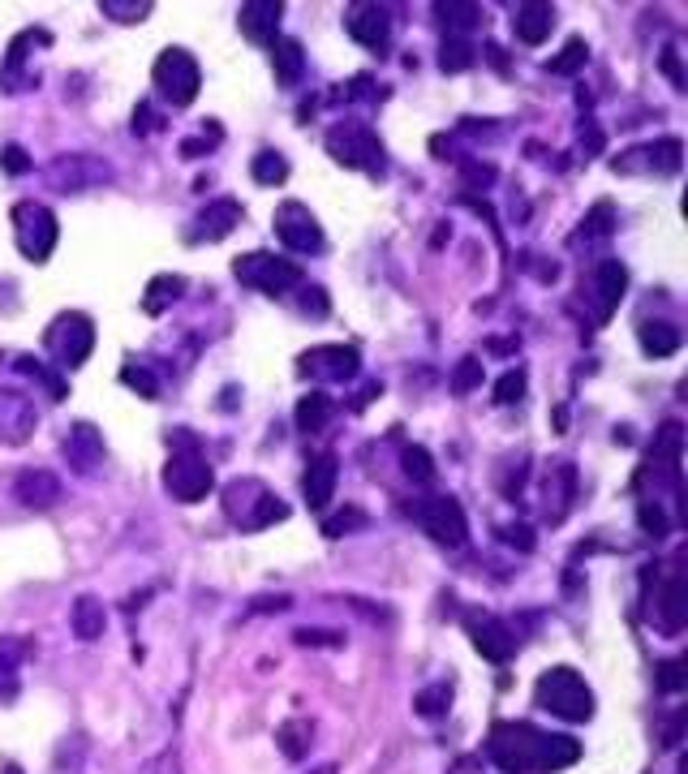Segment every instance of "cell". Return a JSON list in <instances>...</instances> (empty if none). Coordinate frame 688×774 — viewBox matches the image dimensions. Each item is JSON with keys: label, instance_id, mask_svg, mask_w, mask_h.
Masks as SVG:
<instances>
[{"label": "cell", "instance_id": "obj_18", "mask_svg": "<svg viewBox=\"0 0 688 774\" xmlns=\"http://www.w3.org/2000/svg\"><path fill=\"white\" fill-rule=\"evenodd\" d=\"M624 289H628V267L620 258H602L594 267V280H590V301H594V319L607 323L624 301Z\"/></svg>", "mask_w": 688, "mask_h": 774}, {"label": "cell", "instance_id": "obj_19", "mask_svg": "<svg viewBox=\"0 0 688 774\" xmlns=\"http://www.w3.org/2000/svg\"><path fill=\"white\" fill-rule=\"evenodd\" d=\"M344 31L362 43V48L383 52L387 39H392V18H387L383 5H349L344 9Z\"/></svg>", "mask_w": 688, "mask_h": 774}, {"label": "cell", "instance_id": "obj_1", "mask_svg": "<svg viewBox=\"0 0 688 774\" xmlns=\"http://www.w3.org/2000/svg\"><path fill=\"white\" fill-rule=\"evenodd\" d=\"M486 753L504 774H555L581 762V744L572 736H551L534 723H495Z\"/></svg>", "mask_w": 688, "mask_h": 774}, {"label": "cell", "instance_id": "obj_30", "mask_svg": "<svg viewBox=\"0 0 688 774\" xmlns=\"http://www.w3.org/2000/svg\"><path fill=\"white\" fill-rule=\"evenodd\" d=\"M69 624H74V637L78 641H99V637H104V628H108L104 602H99L95 594H82L74 602V611H69Z\"/></svg>", "mask_w": 688, "mask_h": 774}, {"label": "cell", "instance_id": "obj_35", "mask_svg": "<svg viewBox=\"0 0 688 774\" xmlns=\"http://www.w3.org/2000/svg\"><path fill=\"white\" fill-rule=\"evenodd\" d=\"M181 293H185V276H155L147 284V297H142V310H147V314H164Z\"/></svg>", "mask_w": 688, "mask_h": 774}, {"label": "cell", "instance_id": "obj_12", "mask_svg": "<svg viewBox=\"0 0 688 774\" xmlns=\"http://www.w3.org/2000/svg\"><path fill=\"white\" fill-rule=\"evenodd\" d=\"M680 452H684V426L680 422H663V430L654 435L650 456H645V465L637 473V482L654 478V486L667 482L671 491H680Z\"/></svg>", "mask_w": 688, "mask_h": 774}, {"label": "cell", "instance_id": "obj_59", "mask_svg": "<svg viewBox=\"0 0 688 774\" xmlns=\"http://www.w3.org/2000/svg\"><path fill=\"white\" fill-rule=\"evenodd\" d=\"M663 69L671 74V82L684 86V69H680V61H676V48H667V52H663Z\"/></svg>", "mask_w": 688, "mask_h": 774}, {"label": "cell", "instance_id": "obj_47", "mask_svg": "<svg viewBox=\"0 0 688 774\" xmlns=\"http://www.w3.org/2000/svg\"><path fill=\"white\" fill-rule=\"evenodd\" d=\"M482 362L478 357H461V362H456V370H452V392L456 396H469L473 387H482Z\"/></svg>", "mask_w": 688, "mask_h": 774}, {"label": "cell", "instance_id": "obj_16", "mask_svg": "<svg viewBox=\"0 0 688 774\" xmlns=\"http://www.w3.org/2000/svg\"><path fill=\"white\" fill-rule=\"evenodd\" d=\"M680 164H684V142L658 138L650 147L624 151L620 160H615V172H658V177H671V172H680Z\"/></svg>", "mask_w": 688, "mask_h": 774}, {"label": "cell", "instance_id": "obj_42", "mask_svg": "<svg viewBox=\"0 0 688 774\" xmlns=\"http://www.w3.org/2000/svg\"><path fill=\"white\" fill-rule=\"evenodd\" d=\"M366 521H370V516L349 504V508H340L332 516H323V534L327 538H344V534H353V529H366Z\"/></svg>", "mask_w": 688, "mask_h": 774}, {"label": "cell", "instance_id": "obj_29", "mask_svg": "<svg viewBox=\"0 0 688 774\" xmlns=\"http://www.w3.org/2000/svg\"><path fill=\"white\" fill-rule=\"evenodd\" d=\"M31 43H52V35H48V31H39V26H31V31H22L18 39L9 43L5 69H0V91H18V78H22L26 56H31Z\"/></svg>", "mask_w": 688, "mask_h": 774}, {"label": "cell", "instance_id": "obj_8", "mask_svg": "<svg viewBox=\"0 0 688 774\" xmlns=\"http://www.w3.org/2000/svg\"><path fill=\"white\" fill-rule=\"evenodd\" d=\"M151 78L172 108H190L198 99V86H203V69H198V61L185 48H164L160 61L151 69Z\"/></svg>", "mask_w": 688, "mask_h": 774}, {"label": "cell", "instance_id": "obj_56", "mask_svg": "<svg viewBox=\"0 0 688 774\" xmlns=\"http://www.w3.org/2000/svg\"><path fill=\"white\" fill-rule=\"evenodd\" d=\"M211 142H220V138H185L181 142V155H185V160H198V155L211 151Z\"/></svg>", "mask_w": 688, "mask_h": 774}, {"label": "cell", "instance_id": "obj_24", "mask_svg": "<svg viewBox=\"0 0 688 774\" xmlns=\"http://www.w3.org/2000/svg\"><path fill=\"white\" fill-rule=\"evenodd\" d=\"M194 241H224L233 228L241 224V203L237 198H215V203H207V211L194 220Z\"/></svg>", "mask_w": 688, "mask_h": 774}, {"label": "cell", "instance_id": "obj_38", "mask_svg": "<svg viewBox=\"0 0 688 774\" xmlns=\"http://www.w3.org/2000/svg\"><path fill=\"white\" fill-rule=\"evenodd\" d=\"M448 706H452V684L448 680L430 684V688H422V693L413 697V710H418L422 719H443V714H448Z\"/></svg>", "mask_w": 688, "mask_h": 774}, {"label": "cell", "instance_id": "obj_39", "mask_svg": "<svg viewBox=\"0 0 688 774\" xmlns=\"http://www.w3.org/2000/svg\"><path fill=\"white\" fill-rule=\"evenodd\" d=\"M590 61V48H585V39H568L564 43V52L559 56H551L547 61V74H559V78H572L577 74V69Z\"/></svg>", "mask_w": 688, "mask_h": 774}, {"label": "cell", "instance_id": "obj_36", "mask_svg": "<svg viewBox=\"0 0 688 774\" xmlns=\"http://www.w3.org/2000/svg\"><path fill=\"white\" fill-rule=\"evenodd\" d=\"M478 61V48L465 39V35H448L439 48V69L443 74H465V69Z\"/></svg>", "mask_w": 688, "mask_h": 774}, {"label": "cell", "instance_id": "obj_17", "mask_svg": "<svg viewBox=\"0 0 688 774\" xmlns=\"http://www.w3.org/2000/svg\"><path fill=\"white\" fill-rule=\"evenodd\" d=\"M35 426H39L35 400L26 392H13V387H0V443L22 448L35 435Z\"/></svg>", "mask_w": 688, "mask_h": 774}, {"label": "cell", "instance_id": "obj_46", "mask_svg": "<svg viewBox=\"0 0 688 774\" xmlns=\"http://www.w3.org/2000/svg\"><path fill=\"white\" fill-rule=\"evenodd\" d=\"M400 465H405V473L413 482H430V478H435V461H430V452L422 448V443H409V448L400 452Z\"/></svg>", "mask_w": 688, "mask_h": 774}, {"label": "cell", "instance_id": "obj_5", "mask_svg": "<svg viewBox=\"0 0 688 774\" xmlns=\"http://www.w3.org/2000/svg\"><path fill=\"white\" fill-rule=\"evenodd\" d=\"M327 155L344 168H362L370 177H387V155H383V142L370 125L362 121H340L327 129Z\"/></svg>", "mask_w": 688, "mask_h": 774}, {"label": "cell", "instance_id": "obj_2", "mask_svg": "<svg viewBox=\"0 0 688 774\" xmlns=\"http://www.w3.org/2000/svg\"><path fill=\"white\" fill-rule=\"evenodd\" d=\"M172 443V456L164 465V491L177 499V504H198V499L211 495L215 486V469L207 465V456L198 452V439L177 430V435H168Z\"/></svg>", "mask_w": 688, "mask_h": 774}, {"label": "cell", "instance_id": "obj_6", "mask_svg": "<svg viewBox=\"0 0 688 774\" xmlns=\"http://www.w3.org/2000/svg\"><path fill=\"white\" fill-rule=\"evenodd\" d=\"M9 220H13V241H18L22 258H31V263H48L52 250H56V237H61L52 207L35 203V198H22V203H13Z\"/></svg>", "mask_w": 688, "mask_h": 774}, {"label": "cell", "instance_id": "obj_44", "mask_svg": "<svg viewBox=\"0 0 688 774\" xmlns=\"http://www.w3.org/2000/svg\"><path fill=\"white\" fill-rule=\"evenodd\" d=\"M611 228H615V207L602 198V203L590 207V215L581 220V237L585 241H594V237H611Z\"/></svg>", "mask_w": 688, "mask_h": 774}, {"label": "cell", "instance_id": "obj_50", "mask_svg": "<svg viewBox=\"0 0 688 774\" xmlns=\"http://www.w3.org/2000/svg\"><path fill=\"white\" fill-rule=\"evenodd\" d=\"M654 671H658V688H663V693H680V688L688 684V676H684V658H671V663H658Z\"/></svg>", "mask_w": 688, "mask_h": 774}, {"label": "cell", "instance_id": "obj_22", "mask_svg": "<svg viewBox=\"0 0 688 774\" xmlns=\"http://www.w3.org/2000/svg\"><path fill=\"white\" fill-rule=\"evenodd\" d=\"M65 461L74 465V473H95L104 465V435L91 426V422H74L65 435Z\"/></svg>", "mask_w": 688, "mask_h": 774}, {"label": "cell", "instance_id": "obj_20", "mask_svg": "<svg viewBox=\"0 0 688 774\" xmlns=\"http://www.w3.org/2000/svg\"><path fill=\"white\" fill-rule=\"evenodd\" d=\"M61 478H56L52 469H22L18 478H13V499H18L22 508H35V512H43V508H56L61 504Z\"/></svg>", "mask_w": 688, "mask_h": 774}, {"label": "cell", "instance_id": "obj_4", "mask_svg": "<svg viewBox=\"0 0 688 774\" xmlns=\"http://www.w3.org/2000/svg\"><path fill=\"white\" fill-rule=\"evenodd\" d=\"M224 512H228V521L241 525L246 534H258V529H267V525H276V521L289 516V508H284L258 478L228 482L224 486Z\"/></svg>", "mask_w": 688, "mask_h": 774}, {"label": "cell", "instance_id": "obj_58", "mask_svg": "<svg viewBox=\"0 0 688 774\" xmlns=\"http://www.w3.org/2000/svg\"><path fill=\"white\" fill-rule=\"evenodd\" d=\"M370 86H375V82H370L366 74H357V78L349 82V91H344V95H349V99H370V95H375Z\"/></svg>", "mask_w": 688, "mask_h": 774}, {"label": "cell", "instance_id": "obj_10", "mask_svg": "<svg viewBox=\"0 0 688 774\" xmlns=\"http://www.w3.org/2000/svg\"><path fill=\"white\" fill-rule=\"evenodd\" d=\"M409 512H413V521L439 542V547H465L469 521H465V508L456 504L452 495H426Z\"/></svg>", "mask_w": 688, "mask_h": 774}, {"label": "cell", "instance_id": "obj_9", "mask_svg": "<svg viewBox=\"0 0 688 774\" xmlns=\"http://www.w3.org/2000/svg\"><path fill=\"white\" fill-rule=\"evenodd\" d=\"M233 276L241 284H250V289H258V293L280 297V293H289L293 284H301V267L293 263V258H276V254H267V250H254V254H241L237 258Z\"/></svg>", "mask_w": 688, "mask_h": 774}, {"label": "cell", "instance_id": "obj_3", "mask_svg": "<svg viewBox=\"0 0 688 774\" xmlns=\"http://www.w3.org/2000/svg\"><path fill=\"white\" fill-rule=\"evenodd\" d=\"M534 701H538V710H547L564 723H590L594 719V688L572 667L542 671L538 684H534Z\"/></svg>", "mask_w": 688, "mask_h": 774}, {"label": "cell", "instance_id": "obj_41", "mask_svg": "<svg viewBox=\"0 0 688 774\" xmlns=\"http://www.w3.org/2000/svg\"><path fill=\"white\" fill-rule=\"evenodd\" d=\"M13 366H18V370H22V375H31L35 383H43V387H48V392H52V400H65V396H69V387H65V379H61V375H52V370H48V366H39V362H35V357H13Z\"/></svg>", "mask_w": 688, "mask_h": 774}, {"label": "cell", "instance_id": "obj_51", "mask_svg": "<svg viewBox=\"0 0 688 774\" xmlns=\"http://www.w3.org/2000/svg\"><path fill=\"white\" fill-rule=\"evenodd\" d=\"M0 168H5L9 177H22V172H31V155H26L18 142H9V147H0Z\"/></svg>", "mask_w": 688, "mask_h": 774}, {"label": "cell", "instance_id": "obj_14", "mask_svg": "<svg viewBox=\"0 0 688 774\" xmlns=\"http://www.w3.org/2000/svg\"><path fill=\"white\" fill-rule=\"evenodd\" d=\"M276 237L293 254H319L323 250V228L306 203H280L276 207Z\"/></svg>", "mask_w": 688, "mask_h": 774}, {"label": "cell", "instance_id": "obj_31", "mask_svg": "<svg viewBox=\"0 0 688 774\" xmlns=\"http://www.w3.org/2000/svg\"><path fill=\"white\" fill-rule=\"evenodd\" d=\"M637 344L650 357H671L684 344V336H680V327L676 323H667V319H645L641 327H637Z\"/></svg>", "mask_w": 688, "mask_h": 774}, {"label": "cell", "instance_id": "obj_25", "mask_svg": "<svg viewBox=\"0 0 688 774\" xmlns=\"http://www.w3.org/2000/svg\"><path fill=\"white\" fill-rule=\"evenodd\" d=\"M572 499H577V469L568 461H555L547 473V516L551 521H564Z\"/></svg>", "mask_w": 688, "mask_h": 774}, {"label": "cell", "instance_id": "obj_11", "mask_svg": "<svg viewBox=\"0 0 688 774\" xmlns=\"http://www.w3.org/2000/svg\"><path fill=\"white\" fill-rule=\"evenodd\" d=\"M43 177H48V185L61 194H82V190H91V185L112 181V168L104 160H95V155H56V160L43 168Z\"/></svg>", "mask_w": 688, "mask_h": 774}, {"label": "cell", "instance_id": "obj_43", "mask_svg": "<svg viewBox=\"0 0 688 774\" xmlns=\"http://www.w3.org/2000/svg\"><path fill=\"white\" fill-rule=\"evenodd\" d=\"M121 383H125V387H134L142 400H160V379H155L147 366H138V362H125V366H121Z\"/></svg>", "mask_w": 688, "mask_h": 774}, {"label": "cell", "instance_id": "obj_26", "mask_svg": "<svg viewBox=\"0 0 688 774\" xmlns=\"http://www.w3.org/2000/svg\"><path fill=\"white\" fill-rule=\"evenodd\" d=\"M512 31L521 43L538 48V43H547V35L555 31V9L551 5H521L512 18Z\"/></svg>", "mask_w": 688, "mask_h": 774}, {"label": "cell", "instance_id": "obj_23", "mask_svg": "<svg viewBox=\"0 0 688 774\" xmlns=\"http://www.w3.org/2000/svg\"><path fill=\"white\" fill-rule=\"evenodd\" d=\"M336 478H340V461L336 452H319L301 473V495H306L310 508H327L336 495Z\"/></svg>", "mask_w": 688, "mask_h": 774}, {"label": "cell", "instance_id": "obj_48", "mask_svg": "<svg viewBox=\"0 0 688 774\" xmlns=\"http://www.w3.org/2000/svg\"><path fill=\"white\" fill-rule=\"evenodd\" d=\"M637 521H641V529L650 538H667V512H663L658 499H641V504H637Z\"/></svg>", "mask_w": 688, "mask_h": 774}, {"label": "cell", "instance_id": "obj_28", "mask_svg": "<svg viewBox=\"0 0 688 774\" xmlns=\"http://www.w3.org/2000/svg\"><path fill=\"white\" fill-rule=\"evenodd\" d=\"M658 615H663L667 633H680L684 628V620H688V581H684V572H671V581L663 585V594H658Z\"/></svg>", "mask_w": 688, "mask_h": 774}, {"label": "cell", "instance_id": "obj_60", "mask_svg": "<svg viewBox=\"0 0 688 774\" xmlns=\"http://www.w3.org/2000/svg\"><path fill=\"white\" fill-rule=\"evenodd\" d=\"M314 774H340L336 766H323V770H314Z\"/></svg>", "mask_w": 688, "mask_h": 774}, {"label": "cell", "instance_id": "obj_37", "mask_svg": "<svg viewBox=\"0 0 688 774\" xmlns=\"http://www.w3.org/2000/svg\"><path fill=\"white\" fill-rule=\"evenodd\" d=\"M250 177L258 185H284L289 181V160H284L280 151H258L250 160Z\"/></svg>", "mask_w": 688, "mask_h": 774}, {"label": "cell", "instance_id": "obj_21", "mask_svg": "<svg viewBox=\"0 0 688 774\" xmlns=\"http://www.w3.org/2000/svg\"><path fill=\"white\" fill-rule=\"evenodd\" d=\"M280 18H284L280 0H246V5L237 9V26L250 43H276L280 39Z\"/></svg>", "mask_w": 688, "mask_h": 774}, {"label": "cell", "instance_id": "obj_45", "mask_svg": "<svg viewBox=\"0 0 688 774\" xmlns=\"http://www.w3.org/2000/svg\"><path fill=\"white\" fill-rule=\"evenodd\" d=\"M31 654V645H26L22 637H0V680H5L13 688V671L22 667V658Z\"/></svg>", "mask_w": 688, "mask_h": 774}, {"label": "cell", "instance_id": "obj_55", "mask_svg": "<svg viewBox=\"0 0 688 774\" xmlns=\"http://www.w3.org/2000/svg\"><path fill=\"white\" fill-rule=\"evenodd\" d=\"M155 125H160V121H155L151 104H138V108H134V134H151Z\"/></svg>", "mask_w": 688, "mask_h": 774}, {"label": "cell", "instance_id": "obj_34", "mask_svg": "<svg viewBox=\"0 0 688 774\" xmlns=\"http://www.w3.org/2000/svg\"><path fill=\"white\" fill-rule=\"evenodd\" d=\"M314 736V727H310V719H289V723H280V731H276V740H280V753L289 757V762H301V757L310 753V740Z\"/></svg>", "mask_w": 688, "mask_h": 774}, {"label": "cell", "instance_id": "obj_15", "mask_svg": "<svg viewBox=\"0 0 688 774\" xmlns=\"http://www.w3.org/2000/svg\"><path fill=\"white\" fill-rule=\"evenodd\" d=\"M465 633L473 641V650H478L482 658H491V663H512V654H516V633L504 624V620H495V615H486V611H469L465 615Z\"/></svg>", "mask_w": 688, "mask_h": 774}, {"label": "cell", "instance_id": "obj_53", "mask_svg": "<svg viewBox=\"0 0 688 774\" xmlns=\"http://www.w3.org/2000/svg\"><path fill=\"white\" fill-rule=\"evenodd\" d=\"M297 645H344L340 633H327V628H297L293 633Z\"/></svg>", "mask_w": 688, "mask_h": 774}, {"label": "cell", "instance_id": "obj_32", "mask_svg": "<svg viewBox=\"0 0 688 774\" xmlns=\"http://www.w3.org/2000/svg\"><path fill=\"white\" fill-rule=\"evenodd\" d=\"M332 396H323V392H310V396H301L297 400V430H306V435H319V430L332 422Z\"/></svg>", "mask_w": 688, "mask_h": 774}, {"label": "cell", "instance_id": "obj_54", "mask_svg": "<svg viewBox=\"0 0 688 774\" xmlns=\"http://www.w3.org/2000/svg\"><path fill=\"white\" fill-rule=\"evenodd\" d=\"M301 293H306V297H301V310L314 314V319H323V314H327V293L319 289V284H314V289H301Z\"/></svg>", "mask_w": 688, "mask_h": 774}, {"label": "cell", "instance_id": "obj_7", "mask_svg": "<svg viewBox=\"0 0 688 774\" xmlns=\"http://www.w3.org/2000/svg\"><path fill=\"white\" fill-rule=\"evenodd\" d=\"M43 349L52 353V362L61 370H78L95 349V323L86 319L82 310H65L56 314L52 327L43 332Z\"/></svg>", "mask_w": 688, "mask_h": 774}, {"label": "cell", "instance_id": "obj_40", "mask_svg": "<svg viewBox=\"0 0 688 774\" xmlns=\"http://www.w3.org/2000/svg\"><path fill=\"white\" fill-rule=\"evenodd\" d=\"M99 13H104V18H112V22L134 26V22H147L151 0H99Z\"/></svg>", "mask_w": 688, "mask_h": 774}, {"label": "cell", "instance_id": "obj_27", "mask_svg": "<svg viewBox=\"0 0 688 774\" xmlns=\"http://www.w3.org/2000/svg\"><path fill=\"white\" fill-rule=\"evenodd\" d=\"M271 69H276L280 86H297L301 74H306V48H301L297 39L280 35L276 43H271Z\"/></svg>", "mask_w": 688, "mask_h": 774}, {"label": "cell", "instance_id": "obj_52", "mask_svg": "<svg viewBox=\"0 0 688 774\" xmlns=\"http://www.w3.org/2000/svg\"><path fill=\"white\" fill-rule=\"evenodd\" d=\"M499 538H504L508 547H516V551H534V529H529V525H504V529H499Z\"/></svg>", "mask_w": 688, "mask_h": 774}, {"label": "cell", "instance_id": "obj_33", "mask_svg": "<svg viewBox=\"0 0 688 774\" xmlns=\"http://www.w3.org/2000/svg\"><path fill=\"white\" fill-rule=\"evenodd\" d=\"M435 18L448 26L452 35H461V31H473V26H482L486 22V13L478 5H461V0H439L435 5Z\"/></svg>", "mask_w": 688, "mask_h": 774}, {"label": "cell", "instance_id": "obj_49", "mask_svg": "<svg viewBox=\"0 0 688 774\" xmlns=\"http://www.w3.org/2000/svg\"><path fill=\"white\" fill-rule=\"evenodd\" d=\"M521 396H525V370H508V375L495 383V405H516Z\"/></svg>", "mask_w": 688, "mask_h": 774}, {"label": "cell", "instance_id": "obj_13", "mask_svg": "<svg viewBox=\"0 0 688 774\" xmlns=\"http://www.w3.org/2000/svg\"><path fill=\"white\" fill-rule=\"evenodd\" d=\"M301 375L319 379V383H349L357 379V370H362V353L353 349V344H319V349L301 353Z\"/></svg>", "mask_w": 688, "mask_h": 774}, {"label": "cell", "instance_id": "obj_57", "mask_svg": "<svg viewBox=\"0 0 688 774\" xmlns=\"http://www.w3.org/2000/svg\"><path fill=\"white\" fill-rule=\"evenodd\" d=\"M465 181H495V164H465Z\"/></svg>", "mask_w": 688, "mask_h": 774}]
</instances>
